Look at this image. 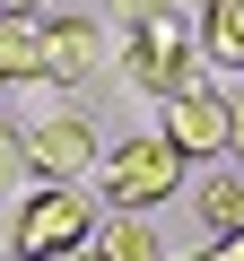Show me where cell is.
<instances>
[{"label": "cell", "instance_id": "6da1fadb", "mask_svg": "<svg viewBox=\"0 0 244 261\" xmlns=\"http://www.w3.org/2000/svg\"><path fill=\"white\" fill-rule=\"evenodd\" d=\"M96 218L105 209L79 183H35L18 200V218H9V261H70V252H87L96 244Z\"/></svg>", "mask_w": 244, "mask_h": 261}, {"label": "cell", "instance_id": "7a4b0ae2", "mask_svg": "<svg viewBox=\"0 0 244 261\" xmlns=\"http://www.w3.org/2000/svg\"><path fill=\"white\" fill-rule=\"evenodd\" d=\"M183 192V157L157 140V130H149V140H122L113 157H105V209L113 218H149L157 200H175Z\"/></svg>", "mask_w": 244, "mask_h": 261}, {"label": "cell", "instance_id": "3957f363", "mask_svg": "<svg viewBox=\"0 0 244 261\" xmlns=\"http://www.w3.org/2000/svg\"><path fill=\"white\" fill-rule=\"evenodd\" d=\"M122 79H131V96H175V87H192L201 79V53H192V35H183V18H149V27H131V44H122Z\"/></svg>", "mask_w": 244, "mask_h": 261}, {"label": "cell", "instance_id": "277c9868", "mask_svg": "<svg viewBox=\"0 0 244 261\" xmlns=\"http://www.w3.org/2000/svg\"><path fill=\"white\" fill-rule=\"evenodd\" d=\"M157 140L192 166V157H227V96L209 87V79H192V87H175L166 105H157Z\"/></svg>", "mask_w": 244, "mask_h": 261}, {"label": "cell", "instance_id": "5b68a950", "mask_svg": "<svg viewBox=\"0 0 244 261\" xmlns=\"http://www.w3.org/2000/svg\"><path fill=\"white\" fill-rule=\"evenodd\" d=\"M18 166H27L35 183H79V174L96 166V130H87V113L27 122V130H18Z\"/></svg>", "mask_w": 244, "mask_h": 261}, {"label": "cell", "instance_id": "8992f818", "mask_svg": "<svg viewBox=\"0 0 244 261\" xmlns=\"http://www.w3.org/2000/svg\"><path fill=\"white\" fill-rule=\"evenodd\" d=\"M35 53H44V79L53 87H79L105 61V27L96 18H35Z\"/></svg>", "mask_w": 244, "mask_h": 261}, {"label": "cell", "instance_id": "52a82bcc", "mask_svg": "<svg viewBox=\"0 0 244 261\" xmlns=\"http://www.w3.org/2000/svg\"><path fill=\"white\" fill-rule=\"evenodd\" d=\"M87 252H96V261H166V244H157L149 218H113V209L96 218V244H87Z\"/></svg>", "mask_w": 244, "mask_h": 261}, {"label": "cell", "instance_id": "ba28073f", "mask_svg": "<svg viewBox=\"0 0 244 261\" xmlns=\"http://www.w3.org/2000/svg\"><path fill=\"white\" fill-rule=\"evenodd\" d=\"M201 53L218 70H244V0H218V9H201Z\"/></svg>", "mask_w": 244, "mask_h": 261}, {"label": "cell", "instance_id": "9c48e42d", "mask_svg": "<svg viewBox=\"0 0 244 261\" xmlns=\"http://www.w3.org/2000/svg\"><path fill=\"white\" fill-rule=\"evenodd\" d=\"M27 79H44L35 18H0V87H27Z\"/></svg>", "mask_w": 244, "mask_h": 261}, {"label": "cell", "instance_id": "30bf717a", "mask_svg": "<svg viewBox=\"0 0 244 261\" xmlns=\"http://www.w3.org/2000/svg\"><path fill=\"white\" fill-rule=\"evenodd\" d=\"M192 209H201V226H209V235H235V226H244V174H209Z\"/></svg>", "mask_w": 244, "mask_h": 261}, {"label": "cell", "instance_id": "8fae6325", "mask_svg": "<svg viewBox=\"0 0 244 261\" xmlns=\"http://www.w3.org/2000/svg\"><path fill=\"white\" fill-rule=\"evenodd\" d=\"M122 27H149V18H175V0H113Z\"/></svg>", "mask_w": 244, "mask_h": 261}, {"label": "cell", "instance_id": "7c38bea8", "mask_svg": "<svg viewBox=\"0 0 244 261\" xmlns=\"http://www.w3.org/2000/svg\"><path fill=\"white\" fill-rule=\"evenodd\" d=\"M18 174H27V166H18V130H9V122H0V192H9Z\"/></svg>", "mask_w": 244, "mask_h": 261}, {"label": "cell", "instance_id": "4fadbf2b", "mask_svg": "<svg viewBox=\"0 0 244 261\" xmlns=\"http://www.w3.org/2000/svg\"><path fill=\"white\" fill-rule=\"evenodd\" d=\"M227 148H244V87H227Z\"/></svg>", "mask_w": 244, "mask_h": 261}, {"label": "cell", "instance_id": "5bb4252c", "mask_svg": "<svg viewBox=\"0 0 244 261\" xmlns=\"http://www.w3.org/2000/svg\"><path fill=\"white\" fill-rule=\"evenodd\" d=\"M201 261H244V226H235V235H209V252H201Z\"/></svg>", "mask_w": 244, "mask_h": 261}, {"label": "cell", "instance_id": "9a60e30c", "mask_svg": "<svg viewBox=\"0 0 244 261\" xmlns=\"http://www.w3.org/2000/svg\"><path fill=\"white\" fill-rule=\"evenodd\" d=\"M0 18H44V0H0Z\"/></svg>", "mask_w": 244, "mask_h": 261}, {"label": "cell", "instance_id": "2e32d148", "mask_svg": "<svg viewBox=\"0 0 244 261\" xmlns=\"http://www.w3.org/2000/svg\"><path fill=\"white\" fill-rule=\"evenodd\" d=\"M70 261H96V252H70Z\"/></svg>", "mask_w": 244, "mask_h": 261}, {"label": "cell", "instance_id": "e0dca14e", "mask_svg": "<svg viewBox=\"0 0 244 261\" xmlns=\"http://www.w3.org/2000/svg\"><path fill=\"white\" fill-rule=\"evenodd\" d=\"M201 9H218V0H201Z\"/></svg>", "mask_w": 244, "mask_h": 261}]
</instances>
